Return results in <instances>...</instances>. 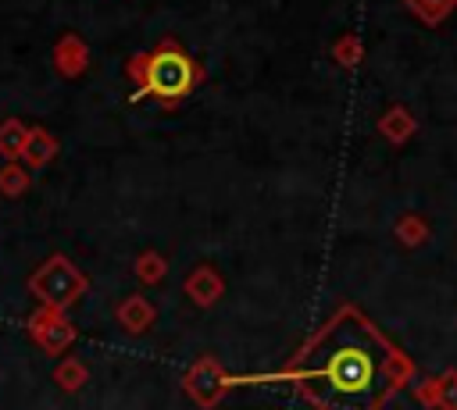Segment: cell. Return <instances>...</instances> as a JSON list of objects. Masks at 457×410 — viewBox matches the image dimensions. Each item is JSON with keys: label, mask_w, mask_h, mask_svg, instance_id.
I'll list each match as a JSON object with an SVG mask.
<instances>
[{"label": "cell", "mask_w": 457, "mask_h": 410, "mask_svg": "<svg viewBox=\"0 0 457 410\" xmlns=\"http://www.w3.org/2000/svg\"><path fill=\"white\" fill-rule=\"evenodd\" d=\"M393 342L353 307H339L275 374H236V385L289 381L314 410H378L403 381Z\"/></svg>", "instance_id": "cell-1"}, {"label": "cell", "mask_w": 457, "mask_h": 410, "mask_svg": "<svg viewBox=\"0 0 457 410\" xmlns=\"http://www.w3.org/2000/svg\"><path fill=\"white\" fill-rule=\"evenodd\" d=\"M125 71L136 82L132 100L157 96L164 103H179V100H186L204 82L200 64L175 39H161L157 46H150L143 53H132L129 64H125Z\"/></svg>", "instance_id": "cell-2"}, {"label": "cell", "mask_w": 457, "mask_h": 410, "mask_svg": "<svg viewBox=\"0 0 457 410\" xmlns=\"http://www.w3.org/2000/svg\"><path fill=\"white\" fill-rule=\"evenodd\" d=\"M86 289H89V278H86L64 253L46 257V260L29 275V292L39 299V307L68 310L75 299L86 296Z\"/></svg>", "instance_id": "cell-3"}, {"label": "cell", "mask_w": 457, "mask_h": 410, "mask_svg": "<svg viewBox=\"0 0 457 410\" xmlns=\"http://www.w3.org/2000/svg\"><path fill=\"white\" fill-rule=\"evenodd\" d=\"M182 389H186V396H189L200 410H211V406L221 403V396H225L228 389H236V374H228V371L221 367V360L207 353V357H196V360L186 367Z\"/></svg>", "instance_id": "cell-4"}, {"label": "cell", "mask_w": 457, "mask_h": 410, "mask_svg": "<svg viewBox=\"0 0 457 410\" xmlns=\"http://www.w3.org/2000/svg\"><path fill=\"white\" fill-rule=\"evenodd\" d=\"M25 332H29V339H32L43 353H50V357L68 353V346H71L75 335H79L75 324L68 321V314H64V310H54V307H39L36 314H29Z\"/></svg>", "instance_id": "cell-5"}, {"label": "cell", "mask_w": 457, "mask_h": 410, "mask_svg": "<svg viewBox=\"0 0 457 410\" xmlns=\"http://www.w3.org/2000/svg\"><path fill=\"white\" fill-rule=\"evenodd\" d=\"M182 292H186V296H189L196 307H214V303L221 299V292H225V282H221L218 267L200 264V267H193V271L186 275Z\"/></svg>", "instance_id": "cell-6"}, {"label": "cell", "mask_w": 457, "mask_h": 410, "mask_svg": "<svg viewBox=\"0 0 457 410\" xmlns=\"http://www.w3.org/2000/svg\"><path fill=\"white\" fill-rule=\"evenodd\" d=\"M114 321H118V324H121L129 335H143V332H150V324L157 321V307H154L146 296L132 292V296H125V299L118 303Z\"/></svg>", "instance_id": "cell-7"}, {"label": "cell", "mask_w": 457, "mask_h": 410, "mask_svg": "<svg viewBox=\"0 0 457 410\" xmlns=\"http://www.w3.org/2000/svg\"><path fill=\"white\" fill-rule=\"evenodd\" d=\"M54 157H57V139L46 128H29V139H25V150H21V164L29 171H36V168H46Z\"/></svg>", "instance_id": "cell-8"}, {"label": "cell", "mask_w": 457, "mask_h": 410, "mask_svg": "<svg viewBox=\"0 0 457 410\" xmlns=\"http://www.w3.org/2000/svg\"><path fill=\"white\" fill-rule=\"evenodd\" d=\"M54 64H57V71L61 75H68V78H75L86 64H89V50L82 46V39L79 36H64L57 46H54Z\"/></svg>", "instance_id": "cell-9"}, {"label": "cell", "mask_w": 457, "mask_h": 410, "mask_svg": "<svg viewBox=\"0 0 457 410\" xmlns=\"http://www.w3.org/2000/svg\"><path fill=\"white\" fill-rule=\"evenodd\" d=\"M86 381H89V371H86V364H82L79 357L57 360V367H54V385H57L61 392H79Z\"/></svg>", "instance_id": "cell-10"}, {"label": "cell", "mask_w": 457, "mask_h": 410, "mask_svg": "<svg viewBox=\"0 0 457 410\" xmlns=\"http://www.w3.org/2000/svg\"><path fill=\"white\" fill-rule=\"evenodd\" d=\"M25 139H29V128H25L18 118H7V121H0V157H7V160L21 157V150H25Z\"/></svg>", "instance_id": "cell-11"}, {"label": "cell", "mask_w": 457, "mask_h": 410, "mask_svg": "<svg viewBox=\"0 0 457 410\" xmlns=\"http://www.w3.org/2000/svg\"><path fill=\"white\" fill-rule=\"evenodd\" d=\"M164 275H168V264H164V257H161L157 250H143V253L136 257V278H139L143 285H157Z\"/></svg>", "instance_id": "cell-12"}, {"label": "cell", "mask_w": 457, "mask_h": 410, "mask_svg": "<svg viewBox=\"0 0 457 410\" xmlns=\"http://www.w3.org/2000/svg\"><path fill=\"white\" fill-rule=\"evenodd\" d=\"M29 189V168L21 160H11L0 168V193L4 196H21Z\"/></svg>", "instance_id": "cell-13"}]
</instances>
